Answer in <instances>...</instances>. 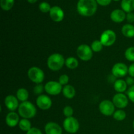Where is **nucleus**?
<instances>
[{
  "instance_id": "c9c22d12",
  "label": "nucleus",
  "mask_w": 134,
  "mask_h": 134,
  "mask_svg": "<svg viewBox=\"0 0 134 134\" xmlns=\"http://www.w3.org/2000/svg\"><path fill=\"white\" fill-rule=\"evenodd\" d=\"M126 20L129 23H132L134 22V13H129L126 14Z\"/></svg>"
},
{
  "instance_id": "58836bf2",
  "label": "nucleus",
  "mask_w": 134,
  "mask_h": 134,
  "mask_svg": "<svg viewBox=\"0 0 134 134\" xmlns=\"http://www.w3.org/2000/svg\"><path fill=\"white\" fill-rule=\"evenodd\" d=\"M27 1H28L30 3H35V2L37 1V0H27Z\"/></svg>"
},
{
  "instance_id": "f03ea898",
  "label": "nucleus",
  "mask_w": 134,
  "mask_h": 134,
  "mask_svg": "<svg viewBox=\"0 0 134 134\" xmlns=\"http://www.w3.org/2000/svg\"><path fill=\"white\" fill-rule=\"evenodd\" d=\"M37 110L35 105L30 102H22L18 107V113L24 119H29L34 117L36 115Z\"/></svg>"
},
{
  "instance_id": "2f4dec72",
  "label": "nucleus",
  "mask_w": 134,
  "mask_h": 134,
  "mask_svg": "<svg viewBox=\"0 0 134 134\" xmlns=\"http://www.w3.org/2000/svg\"><path fill=\"white\" fill-rule=\"evenodd\" d=\"M44 89V87H43V86L42 85H40V84H38L37 85L34 87V92L35 94H41L43 92V90Z\"/></svg>"
},
{
  "instance_id": "4c0bfd02",
  "label": "nucleus",
  "mask_w": 134,
  "mask_h": 134,
  "mask_svg": "<svg viewBox=\"0 0 134 134\" xmlns=\"http://www.w3.org/2000/svg\"><path fill=\"white\" fill-rule=\"evenodd\" d=\"M126 82L127 85H130V86H133L134 85V79L133 77H128L126 80Z\"/></svg>"
},
{
  "instance_id": "aec40b11",
  "label": "nucleus",
  "mask_w": 134,
  "mask_h": 134,
  "mask_svg": "<svg viewBox=\"0 0 134 134\" xmlns=\"http://www.w3.org/2000/svg\"><path fill=\"white\" fill-rule=\"evenodd\" d=\"M63 94L68 99H72L75 96V90L71 85H65L62 90Z\"/></svg>"
},
{
  "instance_id": "9b49d317",
  "label": "nucleus",
  "mask_w": 134,
  "mask_h": 134,
  "mask_svg": "<svg viewBox=\"0 0 134 134\" xmlns=\"http://www.w3.org/2000/svg\"><path fill=\"white\" fill-rule=\"evenodd\" d=\"M113 103L115 107L119 109L125 108L128 104V99L126 96L122 93L115 94L113 98Z\"/></svg>"
},
{
  "instance_id": "7ed1b4c3",
  "label": "nucleus",
  "mask_w": 134,
  "mask_h": 134,
  "mask_svg": "<svg viewBox=\"0 0 134 134\" xmlns=\"http://www.w3.org/2000/svg\"><path fill=\"white\" fill-rule=\"evenodd\" d=\"M65 61L64 56L60 54H53L48 57L47 60V65L52 71H58L62 68Z\"/></svg>"
},
{
  "instance_id": "7c9ffc66",
  "label": "nucleus",
  "mask_w": 134,
  "mask_h": 134,
  "mask_svg": "<svg viewBox=\"0 0 134 134\" xmlns=\"http://www.w3.org/2000/svg\"><path fill=\"white\" fill-rule=\"evenodd\" d=\"M127 95L130 99L131 102L134 103V85L130 86L128 90L127 91Z\"/></svg>"
},
{
  "instance_id": "f704fd0d",
  "label": "nucleus",
  "mask_w": 134,
  "mask_h": 134,
  "mask_svg": "<svg viewBox=\"0 0 134 134\" xmlns=\"http://www.w3.org/2000/svg\"><path fill=\"white\" fill-rule=\"evenodd\" d=\"M112 0H96V2L102 6H107L111 3Z\"/></svg>"
},
{
  "instance_id": "6ab92c4d",
  "label": "nucleus",
  "mask_w": 134,
  "mask_h": 134,
  "mask_svg": "<svg viewBox=\"0 0 134 134\" xmlns=\"http://www.w3.org/2000/svg\"><path fill=\"white\" fill-rule=\"evenodd\" d=\"M122 33L126 37H134V26L130 24L124 25L122 28Z\"/></svg>"
},
{
  "instance_id": "72a5a7b5",
  "label": "nucleus",
  "mask_w": 134,
  "mask_h": 134,
  "mask_svg": "<svg viewBox=\"0 0 134 134\" xmlns=\"http://www.w3.org/2000/svg\"><path fill=\"white\" fill-rule=\"evenodd\" d=\"M26 134H43L41 131L37 128H31Z\"/></svg>"
},
{
  "instance_id": "cd10ccee",
  "label": "nucleus",
  "mask_w": 134,
  "mask_h": 134,
  "mask_svg": "<svg viewBox=\"0 0 134 134\" xmlns=\"http://www.w3.org/2000/svg\"><path fill=\"white\" fill-rule=\"evenodd\" d=\"M125 58L130 62H134V47H129L125 52Z\"/></svg>"
},
{
  "instance_id": "ddd939ff",
  "label": "nucleus",
  "mask_w": 134,
  "mask_h": 134,
  "mask_svg": "<svg viewBox=\"0 0 134 134\" xmlns=\"http://www.w3.org/2000/svg\"><path fill=\"white\" fill-rule=\"evenodd\" d=\"M51 19L56 22H61L64 18V12L61 7L58 6H54L51 8L49 12Z\"/></svg>"
},
{
  "instance_id": "a211bd4d",
  "label": "nucleus",
  "mask_w": 134,
  "mask_h": 134,
  "mask_svg": "<svg viewBox=\"0 0 134 134\" xmlns=\"http://www.w3.org/2000/svg\"><path fill=\"white\" fill-rule=\"evenodd\" d=\"M121 7L125 13H132L134 10V0H122Z\"/></svg>"
},
{
  "instance_id": "393cba45",
  "label": "nucleus",
  "mask_w": 134,
  "mask_h": 134,
  "mask_svg": "<svg viewBox=\"0 0 134 134\" xmlns=\"http://www.w3.org/2000/svg\"><path fill=\"white\" fill-rule=\"evenodd\" d=\"M14 0H0V5L3 10H9L14 5Z\"/></svg>"
},
{
  "instance_id": "0eeeda50",
  "label": "nucleus",
  "mask_w": 134,
  "mask_h": 134,
  "mask_svg": "<svg viewBox=\"0 0 134 134\" xmlns=\"http://www.w3.org/2000/svg\"><path fill=\"white\" fill-rule=\"evenodd\" d=\"M116 34L111 30H107L102 33L100 41L103 46L109 47L113 45L116 41Z\"/></svg>"
},
{
  "instance_id": "20e7f679",
  "label": "nucleus",
  "mask_w": 134,
  "mask_h": 134,
  "mask_svg": "<svg viewBox=\"0 0 134 134\" xmlns=\"http://www.w3.org/2000/svg\"><path fill=\"white\" fill-rule=\"evenodd\" d=\"M64 130L69 133H75L79 129V122L73 116L67 117L63 122Z\"/></svg>"
},
{
  "instance_id": "f8f14e48",
  "label": "nucleus",
  "mask_w": 134,
  "mask_h": 134,
  "mask_svg": "<svg viewBox=\"0 0 134 134\" xmlns=\"http://www.w3.org/2000/svg\"><path fill=\"white\" fill-rule=\"evenodd\" d=\"M37 105L42 110L49 109L52 106V100L47 95L41 94L39 96L36 100Z\"/></svg>"
},
{
  "instance_id": "9d476101",
  "label": "nucleus",
  "mask_w": 134,
  "mask_h": 134,
  "mask_svg": "<svg viewBox=\"0 0 134 134\" xmlns=\"http://www.w3.org/2000/svg\"><path fill=\"white\" fill-rule=\"evenodd\" d=\"M128 73V68L123 63H117L112 68V74L115 77H123Z\"/></svg>"
},
{
  "instance_id": "e433bc0d",
  "label": "nucleus",
  "mask_w": 134,
  "mask_h": 134,
  "mask_svg": "<svg viewBox=\"0 0 134 134\" xmlns=\"http://www.w3.org/2000/svg\"><path fill=\"white\" fill-rule=\"evenodd\" d=\"M128 73L132 77H134V63L131 64L128 68Z\"/></svg>"
},
{
  "instance_id": "c756f323",
  "label": "nucleus",
  "mask_w": 134,
  "mask_h": 134,
  "mask_svg": "<svg viewBox=\"0 0 134 134\" xmlns=\"http://www.w3.org/2000/svg\"><path fill=\"white\" fill-rule=\"evenodd\" d=\"M63 112H64V115L65 116H67V117H70V116H72V115H73V109L70 106H66V107H64Z\"/></svg>"
},
{
  "instance_id": "a19ab883",
  "label": "nucleus",
  "mask_w": 134,
  "mask_h": 134,
  "mask_svg": "<svg viewBox=\"0 0 134 134\" xmlns=\"http://www.w3.org/2000/svg\"><path fill=\"white\" fill-rule=\"evenodd\" d=\"M113 1H120V0H113Z\"/></svg>"
},
{
  "instance_id": "39448f33",
  "label": "nucleus",
  "mask_w": 134,
  "mask_h": 134,
  "mask_svg": "<svg viewBox=\"0 0 134 134\" xmlns=\"http://www.w3.org/2000/svg\"><path fill=\"white\" fill-rule=\"evenodd\" d=\"M27 75L32 82L37 84L41 83L44 78V72L37 67H32L30 68L27 72Z\"/></svg>"
},
{
  "instance_id": "b1692460",
  "label": "nucleus",
  "mask_w": 134,
  "mask_h": 134,
  "mask_svg": "<svg viewBox=\"0 0 134 134\" xmlns=\"http://www.w3.org/2000/svg\"><path fill=\"white\" fill-rule=\"evenodd\" d=\"M65 65L68 67L69 69H75L78 67L79 65V62L78 60L75 58L73 57H69L68 58L66 59L65 60Z\"/></svg>"
},
{
  "instance_id": "ea45409f",
  "label": "nucleus",
  "mask_w": 134,
  "mask_h": 134,
  "mask_svg": "<svg viewBox=\"0 0 134 134\" xmlns=\"http://www.w3.org/2000/svg\"><path fill=\"white\" fill-rule=\"evenodd\" d=\"M133 129H134V120H133Z\"/></svg>"
},
{
  "instance_id": "4be33fe9",
  "label": "nucleus",
  "mask_w": 134,
  "mask_h": 134,
  "mask_svg": "<svg viewBox=\"0 0 134 134\" xmlns=\"http://www.w3.org/2000/svg\"><path fill=\"white\" fill-rule=\"evenodd\" d=\"M16 97L17 99H18L21 102H26L29 97L28 92L25 88H19L17 90Z\"/></svg>"
},
{
  "instance_id": "423d86ee",
  "label": "nucleus",
  "mask_w": 134,
  "mask_h": 134,
  "mask_svg": "<svg viewBox=\"0 0 134 134\" xmlns=\"http://www.w3.org/2000/svg\"><path fill=\"white\" fill-rule=\"evenodd\" d=\"M91 47L87 44H81L77 48V54L81 60L88 61L93 56V52Z\"/></svg>"
},
{
  "instance_id": "dca6fc26",
  "label": "nucleus",
  "mask_w": 134,
  "mask_h": 134,
  "mask_svg": "<svg viewBox=\"0 0 134 134\" xmlns=\"http://www.w3.org/2000/svg\"><path fill=\"white\" fill-rule=\"evenodd\" d=\"M110 17L113 22H116V23H120V22H123L125 20V18H126V15L125 12L123 10L115 9L111 13Z\"/></svg>"
},
{
  "instance_id": "4468645a",
  "label": "nucleus",
  "mask_w": 134,
  "mask_h": 134,
  "mask_svg": "<svg viewBox=\"0 0 134 134\" xmlns=\"http://www.w3.org/2000/svg\"><path fill=\"white\" fill-rule=\"evenodd\" d=\"M46 134H62V129L59 124L56 122L47 123L44 126Z\"/></svg>"
},
{
  "instance_id": "2eb2a0df",
  "label": "nucleus",
  "mask_w": 134,
  "mask_h": 134,
  "mask_svg": "<svg viewBox=\"0 0 134 134\" xmlns=\"http://www.w3.org/2000/svg\"><path fill=\"white\" fill-rule=\"evenodd\" d=\"M5 104L7 108L11 111H14L19 107L18 101L15 96L13 95H9L5 98Z\"/></svg>"
},
{
  "instance_id": "c85d7f7f",
  "label": "nucleus",
  "mask_w": 134,
  "mask_h": 134,
  "mask_svg": "<svg viewBox=\"0 0 134 134\" xmlns=\"http://www.w3.org/2000/svg\"><path fill=\"white\" fill-rule=\"evenodd\" d=\"M39 10L42 12V13H48V12H50L51 9V7L49 3H48L47 2H42L39 4Z\"/></svg>"
},
{
  "instance_id": "a878e982",
  "label": "nucleus",
  "mask_w": 134,
  "mask_h": 134,
  "mask_svg": "<svg viewBox=\"0 0 134 134\" xmlns=\"http://www.w3.org/2000/svg\"><path fill=\"white\" fill-rule=\"evenodd\" d=\"M126 112L121 109L117 110L113 114V118L118 121H122V120H124L126 119Z\"/></svg>"
},
{
  "instance_id": "6e6552de",
  "label": "nucleus",
  "mask_w": 134,
  "mask_h": 134,
  "mask_svg": "<svg viewBox=\"0 0 134 134\" xmlns=\"http://www.w3.org/2000/svg\"><path fill=\"white\" fill-rule=\"evenodd\" d=\"M62 85L56 81H49L44 85V90L50 95H58L62 91Z\"/></svg>"
},
{
  "instance_id": "1a4fd4ad",
  "label": "nucleus",
  "mask_w": 134,
  "mask_h": 134,
  "mask_svg": "<svg viewBox=\"0 0 134 134\" xmlns=\"http://www.w3.org/2000/svg\"><path fill=\"white\" fill-rule=\"evenodd\" d=\"M99 109L103 115L111 116L115 113V105L109 100H103L99 104Z\"/></svg>"
},
{
  "instance_id": "5701e85b",
  "label": "nucleus",
  "mask_w": 134,
  "mask_h": 134,
  "mask_svg": "<svg viewBox=\"0 0 134 134\" xmlns=\"http://www.w3.org/2000/svg\"><path fill=\"white\" fill-rule=\"evenodd\" d=\"M18 126L21 130L24 132H28L31 128V124L30 120L26 119H23L20 120Z\"/></svg>"
},
{
  "instance_id": "bb28decb",
  "label": "nucleus",
  "mask_w": 134,
  "mask_h": 134,
  "mask_svg": "<svg viewBox=\"0 0 134 134\" xmlns=\"http://www.w3.org/2000/svg\"><path fill=\"white\" fill-rule=\"evenodd\" d=\"M103 44H102L100 41L96 40L92 43L91 48L94 52H98L102 51V48H103Z\"/></svg>"
},
{
  "instance_id": "f3484780",
  "label": "nucleus",
  "mask_w": 134,
  "mask_h": 134,
  "mask_svg": "<svg viewBox=\"0 0 134 134\" xmlns=\"http://www.w3.org/2000/svg\"><path fill=\"white\" fill-rule=\"evenodd\" d=\"M5 122L8 126L10 128L15 127L19 123V116L16 113L10 112L7 114L5 119Z\"/></svg>"
},
{
  "instance_id": "473e14b6",
  "label": "nucleus",
  "mask_w": 134,
  "mask_h": 134,
  "mask_svg": "<svg viewBox=\"0 0 134 134\" xmlns=\"http://www.w3.org/2000/svg\"><path fill=\"white\" fill-rule=\"evenodd\" d=\"M69 82V77L67 75H62L59 78V82L62 85H66Z\"/></svg>"
},
{
  "instance_id": "412c9836",
  "label": "nucleus",
  "mask_w": 134,
  "mask_h": 134,
  "mask_svg": "<svg viewBox=\"0 0 134 134\" xmlns=\"http://www.w3.org/2000/svg\"><path fill=\"white\" fill-rule=\"evenodd\" d=\"M127 83L122 79H119L115 81L114 84V88L117 92L122 93L126 91L127 88Z\"/></svg>"
},
{
  "instance_id": "f257e3e1",
  "label": "nucleus",
  "mask_w": 134,
  "mask_h": 134,
  "mask_svg": "<svg viewBox=\"0 0 134 134\" xmlns=\"http://www.w3.org/2000/svg\"><path fill=\"white\" fill-rule=\"evenodd\" d=\"M96 0H79L77 5V12L84 16H91L97 10Z\"/></svg>"
}]
</instances>
